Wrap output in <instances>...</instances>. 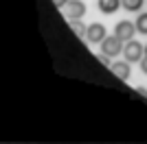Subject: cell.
I'll list each match as a JSON object with an SVG mask.
<instances>
[{"label": "cell", "instance_id": "obj_1", "mask_svg": "<svg viewBox=\"0 0 147 144\" xmlns=\"http://www.w3.org/2000/svg\"><path fill=\"white\" fill-rule=\"evenodd\" d=\"M145 57V46L136 39H129L123 46V59L129 61V63H141V59Z\"/></svg>", "mask_w": 147, "mask_h": 144}, {"label": "cell", "instance_id": "obj_2", "mask_svg": "<svg viewBox=\"0 0 147 144\" xmlns=\"http://www.w3.org/2000/svg\"><path fill=\"white\" fill-rule=\"evenodd\" d=\"M136 33H138V31H136V22H132V20H119V22L114 24V35H117L121 42L134 39Z\"/></svg>", "mask_w": 147, "mask_h": 144}, {"label": "cell", "instance_id": "obj_3", "mask_svg": "<svg viewBox=\"0 0 147 144\" xmlns=\"http://www.w3.org/2000/svg\"><path fill=\"white\" fill-rule=\"evenodd\" d=\"M86 13H88V7L84 0H68V5L64 7V15L68 20H84Z\"/></svg>", "mask_w": 147, "mask_h": 144}, {"label": "cell", "instance_id": "obj_4", "mask_svg": "<svg viewBox=\"0 0 147 144\" xmlns=\"http://www.w3.org/2000/svg\"><path fill=\"white\" fill-rule=\"evenodd\" d=\"M99 46H101V53L110 55V57H119V55H123V46H125V42H121L117 35H108Z\"/></svg>", "mask_w": 147, "mask_h": 144}, {"label": "cell", "instance_id": "obj_5", "mask_svg": "<svg viewBox=\"0 0 147 144\" xmlns=\"http://www.w3.org/2000/svg\"><path fill=\"white\" fill-rule=\"evenodd\" d=\"M105 37H108V29L101 22L88 24V31H86V42L88 44H101Z\"/></svg>", "mask_w": 147, "mask_h": 144}, {"label": "cell", "instance_id": "obj_6", "mask_svg": "<svg viewBox=\"0 0 147 144\" xmlns=\"http://www.w3.org/2000/svg\"><path fill=\"white\" fill-rule=\"evenodd\" d=\"M132 63H129V61H112V74H114V77L119 79V81H129V77H132Z\"/></svg>", "mask_w": 147, "mask_h": 144}, {"label": "cell", "instance_id": "obj_7", "mask_svg": "<svg viewBox=\"0 0 147 144\" xmlns=\"http://www.w3.org/2000/svg\"><path fill=\"white\" fill-rule=\"evenodd\" d=\"M97 9L103 15H112V13H117L121 7V0H97Z\"/></svg>", "mask_w": 147, "mask_h": 144}, {"label": "cell", "instance_id": "obj_8", "mask_svg": "<svg viewBox=\"0 0 147 144\" xmlns=\"http://www.w3.org/2000/svg\"><path fill=\"white\" fill-rule=\"evenodd\" d=\"M143 5H145V0H121V7L125 9V11H129V13L141 11Z\"/></svg>", "mask_w": 147, "mask_h": 144}, {"label": "cell", "instance_id": "obj_9", "mask_svg": "<svg viewBox=\"0 0 147 144\" xmlns=\"http://www.w3.org/2000/svg\"><path fill=\"white\" fill-rule=\"evenodd\" d=\"M68 26L77 33V37H86L88 26H84V22H81V20H68Z\"/></svg>", "mask_w": 147, "mask_h": 144}, {"label": "cell", "instance_id": "obj_10", "mask_svg": "<svg viewBox=\"0 0 147 144\" xmlns=\"http://www.w3.org/2000/svg\"><path fill=\"white\" fill-rule=\"evenodd\" d=\"M136 31H138L141 35H147V11L138 13V18H136Z\"/></svg>", "mask_w": 147, "mask_h": 144}, {"label": "cell", "instance_id": "obj_11", "mask_svg": "<svg viewBox=\"0 0 147 144\" xmlns=\"http://www.w3.org/2000/svg\"><path fill=\"white\" fill-rule=\"evenodd\" d=\"M97 59L101 61V63H103V66L112 68V57H110V55H105V53H99V55H97Z\"/></svg>", "mask_w": 147, "mask_h": 144}, {"label": "cell", "instance_id": "obj_12", "mask_svg": "<svg viewBox=\"0 0 147 144\" xmlns=\"http://www.w3.org/2000/svg\"><path fill=\"white\" fill-rule=\"evenodd\" d=\"M138 66H141L143 74H147V55H145V57H143V59H141V63H138Z\"/></svg>", "mask_w": 147, "mask_h": 144}, {"label": "cell", "instance_id": "obj_13", "mask_svg": "<svg viewBox=\"0 0 147 144\" xmlns=\"http://www.w3.org/2000/svg\"><path fill=\"white\" fill-rule=\"evenodd\" d=\"M53 5H55L57 9H64V7L68 5V0H53Z\"/></svg>", "mask_w": 147, "mask_h": 144}, {"label": "cell", "instance_id": "obj_14", "mask_svg": "<svg viewBox=\"0 0 147 144\" xmlns=\"http://www.w3.org/2000/svg\"><path fill=\"white\" fill-rule=\"evenodd\" d=\"M136 92H138V96H143V98H147V90H145V87H138V90H136Z\"/></svg>", "mask_w": 147, "mask_h": 144}, {"label": "cell", "instance_id": "obj_15", "mask_svg": "<svg viewBox=\"0 0 147 144\" xmlns=\"http://www.w3.org/2000/svg\"><path fill=\"white\" fill-rule=\"evenodd\" d=\"M145 55H147V44H145Z\"/></svg>", "mask_w": 147, "mask_h": 144}]
</instances>
